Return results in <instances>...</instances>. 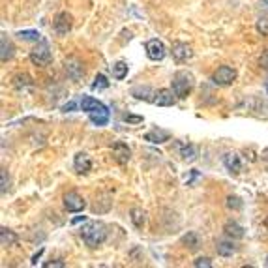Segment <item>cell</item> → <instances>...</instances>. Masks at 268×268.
Instances as JSON below:
<instances>
[{
  "label": "cell",
  "mask_w": 268,
  "mask_h": 268,
  "mask_svg": "<svg viewBox=\"0 0 268 268\" xmlns=\"http://www.w3.org/2000/svg\"><path fill=\"white\" fill-rule=\"evenodd\" d=\"M223 165H225L231 173H235V174H238L240 171H242V161H240L238 154H235V152H227V154L223 156Z\"/></svg>",
  "instance_id": "cell-14"
},
{
  "label": "cell",
  "mask_w": 268,
  "mask_h": 268,
  "mask_svg": "<svg viewBox=\"0 0 268 268\" xmlns=\"http://www.w3.org/2000/svg\"><path fill=\"white\" fill-rule=\"evenodd\" d=\"M257 32L263 34V36H268V19H259L257 21Z\"/></svg>",
  "instance_id": "cell-28"
},
{
  "label": "cell",
  "mask_w": 268,
  "mask_h": 268,
  "mask_svg": "<svg viewBox=\"0 0 268 268\" xmlns=\"http://www.w3.org/2000/svg\"><path fill=\"white\" fill-rule=\"evenodd\" d=\"M43 267L45 268H64L66 267V263H62V261H53V263H45Z\"/></svg>",
  "instance_id": "cell-33"
},
{
  "label": "cell",
  "mask_w": 268,
  "mask_h": 268,
  "mask_svg": "<svg viewBox=\"0 0 268 268\" xmlns=\"http://www.w3.org/2000/svg\"><path fill=\"white\" fill-rule=\"evenodd\" d=\"M227 206L229 208H235V210H240L242 208V201H240V197H233L231 195V197L227 199Z\"/></svg>",
  "instance_id": "cell-29"
},
{
  "label": "cell",
  "mask_w": 268,
  "mask_h": 268,
  "mask_svg": "<svg viewBox=\"0 0 268 268\" xmlns=\"http://www.w3.org/2000/svg\"><path fill=\"white\" fill-rule=\"evenodd\" d=\"M154 90L150 88V86H135L133 90H131V96L137 99H146V101H152L154 99Z\"/></svg>",
  "instance_id": "cell-17"
},
{
  "label": "cell",
  "mask_w": 268,
  "mask_h": 268,
  "mask_svg": "<svg viewBox=\"0 0 268 268\" xmlns=\"http://www.w3.org/2000/svg\"><path fill=\"white\" fill-rule=\"evenodd\" d=\"M66 71H68V75L73 81H79L85 75V70H83V66H81V62L77 58H68L66 60Z\"/></svg>",
  "instance_id": "cell-12"
},
{
  "label": "cell",
  "mask_w": 268,
  "mask_h": 268,
  "mask_svg": "<svg viewBox=\"0 0 268 268\" xmlns=\"http://www.w3.org/2000/svg\"><path fill=\"white\" fill-rule=\"evenodd\" d=\"M81 109L85 113H88L90 120L96 126H105L109 122V109L101 101L92 98V96H85V98L81 99Z\"/></svg>",
  "instance_id": "cell-1"
},
{
  "label": "cell",
  "mask_w": 268,
  "mask_h": 268,
  "mask_svg": "<svg viewBox=\"0 0 268 268\" xmlns=\"http://www.w3.org/2000/svg\"><path fill=\"white\" fill-rule=\"evenodd\" d=\"M193 267L197 268H210L212 267V261L208 257H199L197 261H193Z\"/></svg>",
  "instance_id": "cell-27"
},
{
  "label": "cell",
  "mask_w": 268,
  "mask_h": 268,
  "mask_svg": "<svg viewBox=\"0 0 268 268\" xmlns=\"http://www.w3.org/2000/svg\"><path fill=\"white\" fill-rule=\"evenodd\" d=\"M113 156H114V161H116V163L124 165V163L129 161V158H131V150H129V146H127L126 142L118 141V142H114V146H113Z\"/></svg>",
  "instance_id": "cell-11"
},
{
  "label": "cell",
  "mask_w": 268,
  "mask_h": 268,
  "mask_svg": "<svg viewBox=\"0 0 268 268\" xmlns=\"http://www.w3.org/2000/svg\"><path fill=\"white\" fill-rule=\"evenodd\" d=\"M0 47H2V53H0L2 62H6V60H10V58L14 57V45L6 38V34H2V38H0Z\"/></svg>",
  "instance_id": "cell-18"
},
{
  "label": "cell",
  "mask_w": 268,
  "mask_h": 268,
  "mask_svg": "<svg viewBox=\"0 0 268 268\" xmlns=\"http://www.w3.org/2000/svg\"><path fill=\"white\" fill-rule=\"evenodd\" d=\"M0 178H2V188H0V191L6 193V191H8V178H6V171L4 169H2V173H0Z\"/></svg>",
  "instance_id": "cell-32"
},
{
  "label": "cell",
  "mask_w": 268,
  "mask_h": 268,
  "mask_svg": "<svg viewBox=\"0 0 268 268\" xmlns=\"http://www.w3.org/2000/svg\"><path fill=\"white\" fill-rule=\"evenodd\" d=\"M129 218H131L133 225L137 227V229H142V227H144V221H146V214H144V210H141V208H131Z\"/></svg>",
  "instance_id": "cell-22"
},
{
  "label": "cell",
  "mask_w": 268,
  "mask_h": 268,
  "mask_svg": "<svg viewBox=\"0 0 268 268\" xmlns=\"http://www.w3.org/2000/svg\"><path fill=\"white\" fill-rule=\"evenodd\" d=\"M165 45L159 42V40H148L146 42V55L150 60H154V62H159V60H163L165 58Z\"/></svg>",
  "instance_id": "cell-6"
},
{
  "label": "cell",
  "mask_w": 268,
  "mask_h": 268,
  "mask_svg": "<svg viewBox=\"0 0 268 268\" xmlns=\"http://www.w3.org/2000/svg\"><path fill=\"white\" fill-rule=\"evenodd\" d=\"M126 75H127V64L126 62H116L113 66V77L118 79V81H122Z\"/></svg>",
  "instance_id": "cell-25"
},
{
  "label": "cell",
  "mask_w": 268,
  "mask_h": 268,
  "mask_svg": "<svg viewBox=\"0 0 268 268\" xmlns=\"http://www.w3.org/2000/svg\"><path fill=\"white\" fill-rule=\"evenodd\" d=\"M223 231H225V235L229 238H233V240L244 238V227L238 225L236 221H227L225 227H223Z\"/></svg>",
  "instance_id": "cell-16"
},
{
  "label": "cell",
  "mask_w": 268,
  "mask_h": 268,
  "mask_svg": "<svg viewBox=\"0 0 268 268\" xmlns=\"http://www.w3.org/2000/svg\"><path fill=\"white\" fill-rule=\"evenodd\" d=\"M174 92L169 90V88H159L158 92L154 94V99H152V103L154 105H159V107H169L174 103Z\"/></svg>",
  "instance_id": "cell-10"
},
{
  "label": "cell",
  "mask_w": 268,
  "mask_h": 268,
  "mask_svg": "<svg viewBox=\"0 0 268 268\" xmlns=\"http://www.w3.org/2000/svg\"><path fill=\"white\" fill-rule=\"evenodd\" d=\"M15 242H17V235H15L14 231L2 227V229H0V244H2L4 248H8V246H14Z\"/></svg>",
  "instance_id": "cell-20"
},
{
  "label": "cell",
  "mask_w": 268,
  "mask_h": 268,
  "mask_svg": "<svg viewBox=\"0 0 268 268\" xmlns=\"http://www.w3.org/2000/svg\"><path fill=\"white\" fill-rule=\"evenodd\" d=\"M212 81L218 86H229L236 81V70L231 66H220L218 70L214 71Z\"/></svg>",
  "instance_id": "cell-4"
},
{
  "label": "cell",
  "mask_w": 268,
  "mask_h": 268,
  "mask_svg": "<svg viewBox=\"0 0 268 268\" xmlns=\"http://www.w3.org/2000/svg\"><path fill=\"white\" fill-rule=\"evenodd\" d=\"M191 57H193L191 45H188V43H184V42L173 43V58H174L176 62H186V60H189Z\"/></svg>",
  "instance_id": "cell-8"
},
{
  "label": "cell",
  "mask_w": 268,
  "mask_h": 268,
  "mask_svg": "<svg viewBox=\"0 0 268 268\" xmlns=\"http://www.w3.org/2000/svg\"><path fill=\"white\" fill-rule=\"evenodd\" d=\"M30 60L32 64L36 66H45L51 62V51H49V43L47 42H40L30 53Z\"/></svg>",
  "instance_id": "cell-5"
},
{
  "label": "cell",
  "mask_w": 268,
  "mask_h": 268,
  "mask_svg": "<svg viewBox=\"0 0 268 268\" xmlns=\"http://www.w3.org/2000/svg\"><path fill=\"white\" fill-rule=\"evenodd\" d=\"M107 86H109L107 77H105L103 73H98V75H96V79H94V83H92V90H98V88H107Z\"/></svg>",
  "instance_id": "cell-26"
},
{
  "label": "cell",
  "mask_w": 268,
  "mask_h": 268,
  "mask_svg": "<svg viewBox=\"0 0 268 268\" xmlns=\"http://www.w3.org/2000/svg\"><path fill=\"white\" fill-rule=\"evenodd\" d=\"M27 85H32L29 75H17L15 77V86H27Z\"/></svg>",
  "instance_id": "cell-30"
},
{
  "label": "cell",
  "mask_w": 268,
  "mask_h": 268,
  "mask_svg": "<svg viewBox=\"0 0 268 268\" xmlns=\"http://www.w3.org/2000/svg\"><path fill=\"white\" fill-rule=\"evenodd\" d=\"M191 88H193V77H191V73H188V71H178V73H174V77H173V92L176 94V98H186L189 92H191Z\"/></svg>",
  "instance_id": "cell-3"
},
{
  "label": "cell",
  "mask_w": 268,
  "mask_h": 268,
  "mask_svg": "<svg viewBox=\"0 0 268 268\" xmlns=\"http://www.w3.org/2000/svg\"><path fill=\"white\" fill-rule=\"evenodd\" d=\"M17 36L21 38V40H25V42H40L42 40V34L38 32V30H19L17 32Z\"/></svg>",
  "instance_id": "cell-24"
},
{
  "label": "cell",
  "mask_w": 268,
  "mask_h": 268,
  "mask_svg": "<svg viewBox=\"0 0 268 268\" xmlns=\"http://www.w3.org/2000/svg\"><path fill=\"white\" fill-rule=\"evenodd\" d=\"M81 236H83L86 246L98 248L99 244H103L105 238H107V227L103 225L101 221H88L81 229Z\"/></svg>",
  "instance_id": "cell-2"
},
{
  "label": "cell",
  "mask_w": 268,
  "mask_h": 268,
  "mask_svg": "<svg viewBox=\"0 0 268 268\" xmlns=\"http://www.w3.org/2000/svg\"><path fill=\"white\" fill-rule=\"evenodd\" d=\"M259 64L263 66V70L268 71V51L267 53H263V57H261V60H259Z\"/></svg>",
  "instance_id": "cell-34"
},
{
  "label": "cell",
  "mask_w": 268,
  "mask_h": 268,
  "mask_svg": "<svg viewBox=\"0 0 268 268\" xmlns=\"http://www.w3.org/2000/svg\"><path fill=\"white\" fill-rule=\"evenodd\" d=\"M53 27H55V32H57L58 36H66V34L71 30V15L68 14V12H60V14L55 17Z\"/></svg>",
  "instance_id": "cell-9"
},
{
  "label": "cell",
  "mask_w": 268,
  "mask_h": 268,
  "mask_svg": "<svg viewBox=\"0 0 268 268\" xmlns=\"http://www.w3.org/2000/svg\"><path fill=\"white\" fill-rule=\"evenodd\" d=\"M169 131H165V129H152V131H148L146 135H144V141L148 142H154V144H159V142H165L169 141Z\"/></svg>",
  "instance_id": "cell-15"
},
{
  "label": "cell",
  "mask_w": 268,
  "mask_h": 268,
  "mask_svg": "<svg viewBox=\"0 0 268 268\" xmlns=\"http://www.w3.org/2000/svg\"><path fill=\"white\" fill-rule=\"evenodd\" d=\"M216 250H218V255H221V257H231L236 252V248L233 246V242H227V240H220L218 246H216Z\"/></svg>",
  "instance_id": "cell-21"
},
{
  "label": "cell",
  "mask_w": 268,
  "mask_h": 268,
  "mask_svg": "<svg viewBox=\"0 0 268 268\" xmlns=\"http://www.w3.org/2000/svg\"><path fill=\"white\" fill-rule=\"evenodd\" d=\"M73 167H75V171H77L79 174H86L88 171L92 169V161H90L88 154L79 152V154L75 156V159H73Z\"/></svg>",
  "instance_id": "cell-13"
},
{
  "label": "cell",
  "mask_w": 268,
  "mask_h": 268,
  "mask_svg": "<svg viewBox=\"0 0 268 268\" xmlns=\"http://www.w3.org/2000/svg\"><path fill=\"white\" fill-rule=\"evenodd\" d=\"M64 206H66V210L68 212H81L86 206V203L79 193L68 191V193L64 195Z\"/></svg>",
  "instance_id": "cell-7"
},
{
  "label": "cell",
  "mask_w": 268,
  "mask_h": 268,
  "mask_svg": "<svg viewBox=\"0 0 268 268\" xmlns=\"http://www.w3.org/2000/svg\"><path fill=\"white\" fill-rule=\"evenodd\" d=\"M178 148H180L182 159H186V161H193V159L197 158V148H195L193 144H180Z\"/></svg>",
  "instance_id": "cell-23"
},
{
  "label": "cell",
  "mask_w": 268,
  "mask_h": 268,
  "mask_svg": "<svg viewBox=\"0 0 268 268\" xmlns=\"http://www.w3.org/2000/svg\"><path fill=\"white\" fill-rule=\"evenodd\" d=\"M182 244L189 250V252H195L199 246H201V238H199V235L197 233H188L186 236H182Z\"/></svg>",
  "instance_id": "cell-19"
},
{
  "label": "cell",
  "mask_w": 268,
  "mask_h": 268,
  "mask_svg": "<svg viewBox=\"0 0 268 268\" xmlns=\"http://www.w3.org/2000/svg\"><path fill=\"white\" fill-rule=\"evenodd\" d=\"M265 227H267V229H268V218H267V220H265Z\"/></svg>",
  "instance_id": "cell-35"
},
{
  "label": "cell",
  "mask_w": 268,
  "mask_h": 268,
  "mask_svg": "<svg viewBox=\"0 0 268 268\" xmlns=\"http://www.w3.org/2000/svg\"><path fill=\"white\" fill-rule=\"evenodd\" d=\"M124 120L129 122V124H141L142 122V116H137V114H126Z\"/></svg>",
  "instance_id": "cell-31"
}]
</instances>
